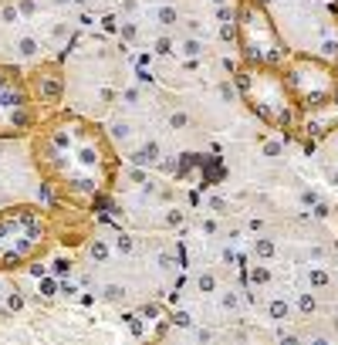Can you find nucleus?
Returning <instances> with one entry per match:
<instances>
[{"label":"nucleus","mask_w":338,"mask_h":345,"mask_svg":"<svg viewBox=\"0 0 338 345\" xmlns=\"http://www.w3.org/2000/svg\"><path fill=\"white\" fill-rule=\"evenodd\" d=\"M220 98H227V102L240 98V91H237V85H230V81H220Z\"/></svg>","instance_id":"6ab92c4d"},{"label":"nucleus","mask_w":338,"mask_h":345,"mask_svg":"<svg viewBox=\"0 0 338 345\" xmlns=\"http://www.w3.org/2000/svg\"><path fill=\"white\" fill-rule=\"evenodd\" d=\"M156 17H159V24H166V27H173V24L180 21V17H176V7H159Z\"/></svg>","instance_id":"dca6fc26"},{"label":"nucleus","mask_w":338,"mask_h":345,"mask_svg":"<svg viewBox=\"0 0 338 345\" xmlns=\"http://www.w3.org/2000/svg\"><path fill=\"white\" fill-rule=\"evenodd\" d=\"M51 220L41 207H11L0 213V271L37 261L51 244Z\"/></svg>","instance_id":"7ed1b4c3"},{"label":"nucleus","mask_w":338,"mask_h":345,"mask_svg":"<svg viewBox=\"0 0 338 345\" xmlns=\"http://www.w3.org/2000/svg\"><path fill=\"white\" fill-rule=\"evenodd\" d=\"M115 251H119V254H132V237L119 234V237H115Z\"/></svg>","instance_id":"aec40b11"},{"label":"nucleus","mask_w":338,"mask_h":345,"mask_svg":"<svg viewBox=\"0 0 338 345\" xmlns=\"http://www.w3.org/2000/svg\"><path fill=\"white\" fill-rule=\"evenodd\" d=\"M34 91L17 68L0 65V139H17L37 129Z\"/></svg>","instance_id":"423d86ee"},{"label":"nucleus","mask_w":338,"mask_h":345,"mask_svg":"<svg viewBox=\"0 0 338 345\" xmlns=\"http://www.w3.org/2000/svg\"><path fill=\"white\" fill-rule=\"evenodd\" d=\"M7 308H11V312H21V308H24L21 291H11V294H7Z\"/></svg>","instance_id":"4be33fe9"},{"label":"nucleus","mask_w":338,"mask_h":345,"mask_svg":"<svg viewBox=\"0 0 338 345\" xmlns=\"http://www.w3.org/2000/svg\"><path fill=\"white\" fill-rule=\"evenodd\" d=\"M186 125H190V115H186V112H173V115H169V129H173V132H180Z\"/></svg>","instance_id":"2eb2a0df"},{"label":"nucleus","mask_w":338,"mask_h":345,"mask_svg":"<svg viewBox=\"0 0 338 345\" xmlns=\"http://www.w3.org/2000/svg\"><path fill=\"white\" fill-rule=\"evenodd\" d=\"M112 135H115V139H129V122H115Z\"/></svg>","instance_id":"a878e982"},{"label":"nucleus","mask_w":338,"mask_h":345,"mask_svg":"<svg viewBox=\"0 0 338 345\" xmlns=\"http://www.w3.org/2000/svg\"><path fill=\"white\" fill-rule=\"evenodd\" d=\"M335 17H338V4H335Z\"/></svg>","instance_id":"58836bf2"},{"label":"nucleus","mask_w":338,"mask_h":345,"mask_svg":"<svg viewBox=\"0 0 338 345\" xmlns=\"http://www.w3.org/2000/svg\"><path fill=\"white\" fill-rule=\"evenodd\" d=\"M311 284H315V288H325L328 274H325V271H311Z\"/></svg>","instance_id":"bb28decb"},{"label":"nucleus","mask_w":338,"mask_h":345,"mask_svg":"<svg viewBox=\"0 0 338 345\" xmlns=\"http://www.w3.org/2000/svg\"><path fill=\"white\" fill-rule=\"evenodd\" d=\"M88 257L95 261V264H105V261L112 257V247L105 244L101 237H95V240H88Z\"/></svg>","instance_id":"6e6552de"},{"label":"nucleus","mask_w":338,"mask_h":345,"mask_svg":"<svg viewBox=\"0 0 338 345\" xmlns=\"http://www.w3.org/2000/svg\"><path fill=\"white\" fill-rule=\"evenodd\" d=\"M213 4H216V7H220V4H230V0H213Z\"/></svg>","instance_id":"e433bc0d"},{"label":"nucleus","mask_w":338,"mask_h":345,"mask_svg":"<svg viewBox=\"0 0 338 345\" xmlns=\"http://www.w3.org/2000/svg\"><path fill=\"white\" fill-rule=\"evenodd\" d=\"M34 91V102L37 105H47V109H54L58 102L65 98V75L58 71V68H44V71H31V78H27Z\"/></svg>","instance_id":"0eeeda50"},{"label":"nucleus","mask_w":338,"mask_h":345,"mask_svg":"<svg viewBox=\"0 0 338 345\" xmlns=\"http://www.w3.org/2000/svg\"><path fill=\"white\" fill-rule=\"evenodd\" d=\"M237 91L260 122L274 132H291L298 129V102H294L281 68H257V65H240L234 71Z\"/></svg>","instance_id":"f03ea898"},{"label":"nucleus","mask_w":338,"mask_h":345,"mask_svg":"<svg viewBox=\"0 0 338 345\" xmlns=\"http://www.w3.org/2000/svg\"><path fill=\"white\" fill-rule=\"evenodd\" d=\"M125 105H139V88H129V91H125Z\"/></svg>","instance_id":"72a5a7b5"},{"label":"nucleus","mask_w":338,"mask_h":345,"mask_svg":"<svg viewBox=\"0 0 338 345\" xmlns=\"http://www.w3.org/2000/svg\"><path fill=\"white\" fill-rule=\"evenodd\" d=\"M31 156L47 186L71 203H95L115 183L119 159L108 135L78 115L37 122Z\"/></svg>","instance_id":"f257e3e1"},{"label":"nucleus","mask_w":338,"mask_h":345,"mask_svg":"<svg viewBox=\"0 0 338 345\" xmlns=\"http://www.w3.org/2000/svg\"><path fill=\"white\" fill-rule=\"evenodd\" d=\"M105 301H125V288L122 284H105V294H101Z\"/></svg>","instance_id":"f3484780"},{"label":"nucleus","mask_w":338,"mask_h":345,"mask_svg":"<svg viewBox=\"0 0 338 345\" xmlns=\"http://www.w3.org/2000/svg\"><path fill=\"white\" fill-rule=\"evenodd\" d=\"M281 149H284L281 142H267V145H264V153H267V156H281Z\"/></svg>","instance_id":"473e14b6"},{"label":"nucleus","mask_w":338,"mask_h":345,"mask_svg":"<svg viewBox=\"0 0 338 345\" xmlns=\"http://www.w3.org/2000/svg\"><path fill=\"white\" fill-rule=\"evenodd\" d=\"M37 291H41L44 298H54L58 291H61V284H58V274H44V278H41V284H37Z\"/></svg>","instance_id":"f8f14e48"},{"label":"nucleus","mask_w":338,"mask_h":345,"mask_svg":"<svg viewBox=\"0 0 338 345\" xmlns=\"http://www.w3.org/2000/svg\"><path fill=\"white\" fill-rule=\"evenodd\" d=\"M213 288H216L213 274H203V278H200V291H213Z\"/></svg>","instance_id":"7c9ffc66"},{"label":"nucleus","mask_w":338,"mask_h":345,"mask_svg":"<svg viewBox=\"0 0 338 345\" xmlns=\"http://www.w3.org/2000/svg\"><path fill=\"white\" fill-rule=\"evenodd\" d=\"M267 315L274 318V322H288V318H291V305H288L284 298H274L267 305Z\"/></svg>","instance_id":"9d476101"},{"label":"nucleus","mask_w":338,"mask_h":345,"mask_svg":"<svg viewBox=\"0 0 338 345\" xmlns=\"http://www.w3.org/2000/svg\"><path fill=\"white\" fill-rule=\"evenodd\" d=\"M173 325H180V328H190V325H193V318H190L186 312H176V315H173Z\"/></svg>","instance_id":"393cba45"},{"label":"nucleus","mask_w":338,"mask_h":345,"mask_svg":"<svg viewBox=\"0 0 338 345\" xmlns=\"http://www.w3.org/2000/svg\"><path fill=\"white\" fill-rule=\"evenodd\" d=\"M220 305H223L227 312H230V308H237V294H234V291H227V294H223V301H220Z\"/></svg>","instance_id":"2f4dec72"},{"label":"nucleus","mask_w":338,"mask_h":345,"mask_svg":"<svg viewBox=\"0 0 338 345\" xmlns=\"http://www.w3.org/2000/svg\"><path fill=\"white\" fill-rule=\"evenodd\" d=\"M17 17H21L17 7H4V11H0V21H4V24H17Z\"/></svg>","instance_id":"5701e85b"},{"label":"nucleus","mask_w":338,"mask_h":345,"mask_svg":"<svg viewBox=\"0 0 338 345\" xmlns=\"http://www.w3.org/2000/svg\"><path fill=\"white\" fill-rule=\"evenodd\" d=\"M254 254H257V257H274V240H270V237H257Z\"/></svg>","instance_id":"4468645a"},{"label":"nucleus","mask_w":338,"mask_h":345,"mask_svg":"<svg viewBox=\"0 0 338 345\" xmlns=\"http://www.w3.org/2000/svg\"><path fill=\"white\" fill-rule=\"evenodd\" d=\"M331 179H335V186H338V169H335V173H331Z\"/></svg>","instance_id":"c9c22d12"},{"label":"nucleus","mask_w":338,"mask_h":345,"mask_svg":"<svg viewBox=\"0 0 338 345\" xmlns=\"http://www.w3.org/2000/svg\"><path fill=\"white\" fill-rule=\"evenodd\" d=\"M78 4H85V0H78Z\"/></svg>","instance_id":"ea45409f"},{"label":"nucleus","mask_w":338,"mask_h":345,"mask_svg":"<svg viewBox=\"0 0 338 345\" xmlns=\"http://www.w3.org/2000/svg\"><path fill=\"white\" fill-rule=\"evenodd\" d=\"M71 271H75L71 257H58V261H51V274H58V278H65V274H71Z\"/></svg>","instance_id":"ddd939ff"},{"label":"nucleus","mask_w":338,"mask_h":345,"mask_svg":"<svg viewBox=\"0 0 338 345\" xmlns=\"http://www.w3.org/2000/svg\"><path fill=\"white\" fill-rule=\"evenodd\" d=\"M21 14H27V17L37 14V0H21Z\"/></svg>","instance_id":"c756f323"},{"label":"nucleus","mask_w":338,"mask_h":345,"mask_svg":"<svg viewBox=\"0 0 338 345\" xmlns=\"http://www.w3.org/2000/svg\"><path fill=\"white\" fill-rule=\"evenodd\" d=\"M267 278H270V274H267V267H254V271H250V281H254V284H264Z\"/></svg>","instance_id":"b1692460"},{"label":"nucleus","mask_w":338,"mask_h":345,"mask_svg":"<svg viewBox=\"0 0 338 345\" xmlns=\"http://www.w3.org/2000/svg\"><path fill=\"white\" fill-rule=\"evenodd\" d=\"M169 51H173V41H169V37H159L156 41V55H169Z\"/></svg>","instance_id":"cd10ccee"},{"label":"nucleus","mask_w":338,"mask_h":345,"mask_svg":"<svg viewBox=\"0 0 338 345\" xmlns=\"http://www.w3.org/2000/svg\"><path fill=\"white\" fill-rule=\"evenodd\" d=\"M61 294H68V298H71V294H78V288H75L71 281H61Z\"/></svg>","instance_id":"f704fd0d"},{"label":"nucleus","mask_w":338,"mask_h":345,"mask_svg":"<svg viewBox=\"0 0 338 345\" xmlns=\"http://www.w3.org/2000/svg\"><path fill=\"white\" fill-rule=\"evenodd\" d=\"M335 71H338V58H335Z\"/></svg>","instance_id":"4c0bfd02"},{"label":"nucleus","mask_w":338,"mask_h":345,"mask_svg":"<svg viewBox=\"0 0 338 345\" xmlns=\"http://www.w3.org/2000/svg\"><path fill=\"white\" fill-rule=\"evenodd\" d=\"M166 223H169V227H180V223H183V210H169L166 213Z\"/></svg>","instance_id":"c85d7f7f"},{"label":"nucleus","mask_w":338,"mask_h":345,"mask_svg":"<svg viewBox=\"0 0 338 345\" xmlns=\"http://www.w3.org/2000/svg\"><path fill=\"white\" fill-rule=\"evenodd\" d=\"M301 4H304V0H301Z\"/></svg>","instance_id":"a19ab883"},{"label":"nucleus","mask_w":338,"mask_h":345,"mask_svg":"<svg viewBox=\"0 0 338 345\" xmlns=\"http://www.w3.org/2000/svg\"><path fill=\"white\" fill-rule=\"evenodd\" d=\"M37 51H41V41H37V37H31V34L17 41V55H21V58H34Z\"/></svg>","instance_id":"9b49d317"},{"label":"nucleus","mask_w":338,"mask_h":345,"mask_svg":"<svg viewBox=\"0 0 338 345\" xmlns=\"http://www.w3.org/2000/svg\"><path fill=\"white\" fill-rule=\"evenodd\" d=\"M281 71H284V81H288L294 102H298V109L318 112L331 105V95L338 88L335 65H328L321 58H311V55H291Z\"/></svg>","instance_id":"39448f33"},{"label":"nucleus","mask_w":338,"mask_h":345,"mask_svg":"<svg viewBox=\"0 0 338 345\" xmlns=\"http://www.w3.org/2000/svg\"><path fill=\"white\" fill-rule=\"evenodd\" d=\"M183 55H190V58L203 55V44L196 41V37H186V41H183Z\"/></svg>","instance_id":"a211bd4d"},{"label":"nucleus","mask_w":338,"mask_h":345,"mask_svg":"<svg viewBox=\"0 0 338 345\" xmlns=\"http://www.w3.org/2000/svg\"><path fill=\"white\" fill-rule=\"evenodd\" d=\"M237 47L244 65L257 68H284V61L291 58L264 0H237Z\"/></svg>","instance_id":"20e7f679"},{"label":"nucleus","mask_w":338,"mask_h":345,"mask_svg":"<svg viewBox=\"0 0 338 345\" xmlns=\"http://www.w3.org/2000/svg\"><path fill=\"white\" fill-rule=\"evenodd\" d=\"M132 163H139V166H152V163H159V142H146L132 156Z\"/></svg>","instance_id":"1a4fd4ad"},{"label":"nucleus","mask_w":338,"mask_h":345,"mask_svg":"<svg viewBox=\"0 0 338 345\" xmlns=\"http://www.w3.org/2000/svg\"><path fill=\"white\" fill-rule=\"evenodd\" d=\"M298 308H301V315H311V312H315V298H311V294L304 291L301 298H298Z\"/></svg>","instance_id":"412c9836"}]
</instances>
